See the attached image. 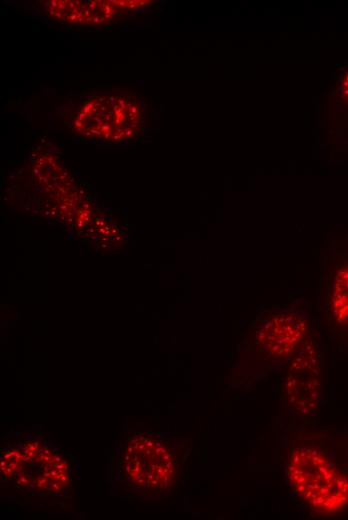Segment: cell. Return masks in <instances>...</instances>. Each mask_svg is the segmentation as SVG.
<instances>
[{
    "mask_svg": "<svg viewBox=\"0 0 348 520\" xmlns=\"http://www.w3.org/2000/svg\"><path fill=\"white\" fill-rule=\"evenodd\" d=\"M288 477L297 494L321 513H335L348 503V478L315 449L292 450Z\"/></svg>",
    "mask_w": 348,
    "mask_h": 520,
    "instance_id": "6da1fadb",
    "label": "cell"
},
{
    "mask_svg": "<svg viewBox=\"0 0 348 520\" xmlns=\"http://www.w3.org/2000/svg\"><path fill=\"white\" fill-rule=\"evenodd\" d=\"M298 356L287 376V396L296 410L310 413L317 404L320 390L317 358L310 345Z\"/></svg>",
    "mask_w": 348,
    "mask_h": 520,
    "instance_id": "7a4b0ae2",
    "label": "cell"
},
{
    "mask_svg": "<svg viewBox=\"0 0 348 520\" xmlns=\"http://www.w3.org/2000/svg\"><path fill=\"white\" fill-rule=\"evenodd\" d=\"M307 330L305 320L294 313L280 314L267 322L259 332L261 352L272 357L291 353Z\"/></svg>",
    "mask_w": 348,
    "mask_h": 520,
    "instance_id": "3957f363",
    "label": "cell"
},
{
    "mask_svg": "<svg viewBox=\"0 0 348 520\" xmlns=\"http://www.w3.org/2000/svg\"><path fill=\"white\" fill-rule=\"evenodd\" d=\"M331 301L337 323L348 327V264L343 265L336 274Z\"/></svg>",
    "mask_w": 348,
    "mask_h": 520,
    "instance_id": "277c9868",
    "label": "cell"
},
{
    "mask_svg": "<svg viewBox=\"0 0 348 520\" xmlns=\"http://www.w3.org/2000/svg\"><path fill=\"white\" fill-rule=\"evenodd\" d=\"M344 86V94H346L348 96V75H347V78H346V81L344 82L343 84Z\"/></svg>",
    "mask_w": 348,
    "mask_h": 520,
    "instance_id": "5b68a950",
    "label": "cell"
}]
</instances>
